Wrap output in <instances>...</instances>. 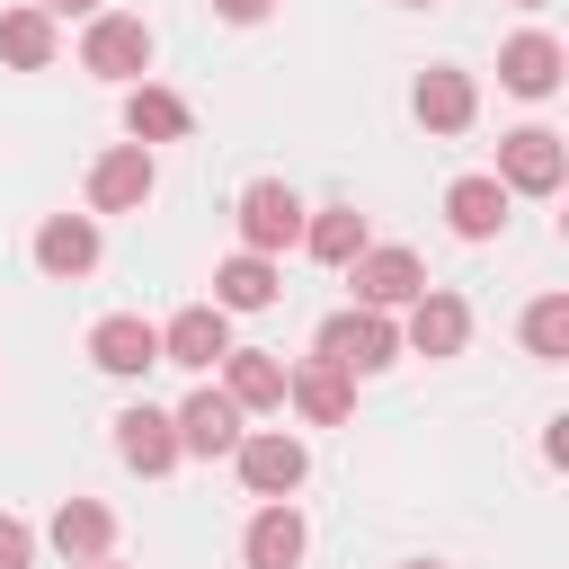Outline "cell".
I'll return each mask as SVG.
<instances>
[{
    "mask_svg": "<svg viewBox=\"0 0 569 569\" xmlns=\"http://www.w3.org/2000/svg\"><path fill=\"white\" fill-rule=\"evenodd\" d=\"M560 178H569V142L551 124H525V133L498 142V187L507 196H560Z\"/></svg>",
    "mask_w": 569,
    "mask_h": 569,
    "instance_id": "6da1fadb",
    "label": "cell"
},
{
    "mask_svg": "<svg viewBox=\"0 0 569 569\" xmlns=\"http://www.w3.org/2000/svg\"><path fill=\"white\" fill-rule=\"evenodd\" d=\"M400 356V329H391V311H338L329 329H320V365H338L347 382L356 373H382Z\"/></svg>",
    "mask_w": 569,
    "mask_h": 569,
    "instance_id": "7a4b0ae2",
    "label": "cell"
},
{
    "mask_svg": "<svg viewBox=\"0 0 569 569\" xmlns=\"http://www.w3.org/2000/svg\"><path fill=\"white\" fill-rule=\"evenodd\" d=\"M231 462H240V489H249V498H293V489H302V471H311L302 436H284V427L240 436V445H231Z\"/></svg>",
    "mask_w": 569,
    "mask_h": 569,
    "instance_id": "3957f363",
    "label": "cell"
},
{
    "mask_svg": "<svg viewBox=\"0 0 569 569\" xmlns=\"http://www.w3.org/2000/svg\"><path fill=\"white\" fill-rule=\"evenodd\" d=\"M80 71H98V80H142L151 71V27L142 18H116V9H98L89 18V36H80Z\"/></svg>",
    "mask_w": 569,
    "mask_h": 569,
    "instance_id": "277c9868",
    "label": "cell"
},
{
    "mask_svg": "<svg viewBox=\"0 0 569 569\" xmlns=\"http://www.w3.org/2000/svg\"><path fill=\"white\" fill-rule=\"evenodd\" d=\"M151 187H160V169H151L142 142H116V151L89 160V213H142Z\"/></svg>",
    "mask_w": 569,
    "mask_h": 569,
    "instance_id": "5b68a950",
    "label": "cell"
},
{
    "mask_svg": "<svg viewBox=\"0 0 569 569\" xmlns=\"http://www.w3.org/2000/svg\"><path fill=\"white\" fill-rule=\"evenodd\" d=\"M302 240V196L284 187V178H258L249 196H240V249L249 258H276V249H293Z\"/></svg>",
    "mask_w": 569,
    "mask_h": 569,
    "instance_id": "8992f818",
    "label": "cell"
},
{
    "mask_svg": "<svg viewBox=\"0 0 569 569\" xmlns=\"http://www.w3.org/2000/svg\"><path fill=\"white\" fill-rule=\"evenodd\" d=\"M347 276H356V311H409L427 293V267L409 249H365V258H347Z\"/></svg>",
    "mask_w": 569,
    "mask_h": 569,
    "instance_id": "52a82bcc",
    "label": "cell"
},
{
    "mask_svg": "<svg viewBox=\"0 0 569 569\" xmlns=\"http://www.w3.org/2000/svg\"><path fill=\"white\" fill-rule=\"evenodd\" d=\"M89 365L116 373V382H142V373L160 365V329H151L142 311H107V320L89 329Z\"/></svg>",
    "mask_w": 569,
    "mask_h": 569,
    "instance_id": "ba28073f",
    "label": "cell"
},
{
    "mask_svg": "<svg viewBox=\"0 0 569 569\" xmlns=\"http://www.w3.org/2000/svg\"><path fill=\"white\" fill-rule=\"evenodd\" d=\"M222 356H231V311H213V302H196V311H178V320L160 329V365L213 373Z\"/></svg>",
    "mask_w": 569,
    "mask_h": 569,
    "instance_id": "9c48e42d",
    "label": "cell"
},
{
    "mask_svg": "<svg viewBox=\"0 0 569 569\" xmlns=\"http://www.w3.org/2000/svg\"><path fill=\"white\" fill-rule=\"evenodd\" d=\"M169 427H178V453H204V462H213V453H231V445L249 436V427H240V409H231L213 382H204V391H187V409H169Z\"/></svg>",
    "mask_w": 569,
    "mask_h": 569,
    "instance_id": "30bf717a",
    "label": "cell"
},
{
    "mask_svg": "<svg viewBox=\"0 0 569 569\" xmlns=\"http://www.w3.org/2000/svg\"><path fill=\"white\" fill-rule=\"evenodd\" d=\"M302 516H293V498H267L258 516H249V533H240V560L249 569H302Z\"/></svg>",
    "mask_w": 569,
    "mask_h": 569,
    "instance_id": "8fae6325",
    "label": "cell"
},
{
    "mask_svg": "<svg viewBox=\"0 0 569 569\" xmlns=\"http://www.w3.org/2000/svg\"><path fill=\"white\" fill-rule=\"evenodd\" d=\"M560 62H569V53H560L542 27H525V36L498 44V80H507L516 98H551V89H560Z\"/></svg>",
    "mask_w": 569,
    "mask_h": 569,
    "instance_id": "7c38bea8",
    "label": "cell"
},
{
    "mask_svg": "<svg viewBox=\"0 0 569 569\" xmlns=\"http://www.w3.org/2000/svg\"><path fill=\"white\" fill-rule=\"evenodd\" d=\"M409 107H418V124L427 133H462L471 116H480V89H471V71H418V89H409Z\"/></svg>",
    "mask_w": 569,
    "mask_h": 569,
    "instance_id": "4fadbf2b",
    "label": "cell"
},
{
    "mask_svg": "<svg viewBox=\"0 0 569 569\" xmlns=\"http://www.w3.org/2000/svg\"><path fill=\"white\" fill-rule=\"evenodd\" d=\"M462 338H471L462 293H418V302H409V329H400L409 356H462Z\"/></svg>",
    "mask_w": 569,
    "mask_h": 569,
    "instance_id": "5bb4252c",
    "label": "cell"
},
{
    "mask_svg": "<svg viewBox=\"0 0 569 569\" xmlns=\"http://www.w3.org/2000/svg\"><path fill=\"white\" fill-rule=\"evenodd\" d=\"M284 400L311 418V427H338L347 409H356V382L338 373V365H320V356H302V365H284Z\"/></svg>",
    "mask_w": 569,
    "mask_h": 569,
    "instance_id": "9a60e30c",
    "label": "cell"
},
{
    "mask_svg": "<svg viewBox=\"0 0 569 569\" xmlns=\"http://www.w3.org/2000/svg\"><path fill=\"white\" fill-rule=\"evenodd\" d=\"M222 400L249 418V409H284V365L267 347H231L222 356Z\"/></svg>",
    "mask_w": 569,
    "mask_h": 569,
    "instance_id": "2e32d148",
    "label": "cell"
},
{
    "mask_svg": "<svg viewBox=\"0 0 569 569\" xmlns=\"http://www.w3.org/2000/svg\"><path fill=\"white\" fill-rule=\"evenodd\" d=\"M116 453H124L142 480H160V471L178 462V427H169V409H151V400L124 409V418H116Z\"/></svg>",
    "mask_w": 569,
    "mask_h": 569,
    "instance_id": "e0dca14e",
    "label": "cell"
},
{
    "mask_svg": "<svg viewBox=\"0 0 569 569\" xmlns=\"http://www.w3.org/2000/svg\"><path fill=\"white\" fill-rule=\"evenodd\" d=\"M107 542H116V516H107L98 498H62V507H53V551H62L71 569H98Z\"/></svg>",
    "mask_w": 569,
    "mask_h": 569,
    "instance_id": "ac0fdd59",
    "label": "cell"
},
{
    "mask_svg": "<svg viewBox=\"0 0 569 569\" xmlns=\"http://www.w3.org/2000/svg\"><path fill=\"white\" fill-rule=\"evenodd\" d=\"M36 267H44V276H89V267H98V222H89V213H53V222L36 231Z\"/></svg>",
    "mask_w": 569,
    "mask_h": 569,
    "instance_id": "d6986e66",
    "label": "cell"
},
{
    "mask_svg": "<svg viewBox=\"0 0 569 569\" xmlns=\"http://www.w3.org/2000/svg\"><path fill=\"white\" fill-rule=\"evenodd\" d=\"M124 133H133L142 151H151V142H178V133H187V98H178V89L133 80V89H124Z\"/></svg>",
    "mask_w": 569,
    "mask_h": 569,
    "instance_id": "ffe728a7",
    "label": "cell"
},
{
    "mask_svg": "<svg viewBox=\"0 0 569 569\" xmlns=\"http://www.w3.org/2000/svg\"><path fill=\"white\" fill-rule=\"evenodd\" d=\"M445 222H453L462 240H498V222H507V187H498V178H453V187H445Z\"/></svg>",
    "mask_w": 569,
    "mask_h": 569,
    "instance_id": "44dd1931",
    "label": "cell"
},
{
    "mask_svg": "<svg viewBox=\"0 0 569 569\" xmlns=\"http://www.w3.org/2000/svg\"><path fill=\"white\" fill-rule=\"evenodd\" d=\"M302 249H311L320 267H347V258H365L373 240H365V213H356V204H320V213H302Z\"/></svg>",
    "mask_w": 569,
    "mask_h": 569,
    "instance_id": "7402d4cb",
    "label": "cell"
},
{
    "mask_svg": "<svg viewBox=\"0 0 569 569\" xmlns=\"http://www.w3.org/2000/svg\"><path fill=\"white\" fill-rule=\"evenodd\" d=\"M276 284H284V276H276V258H249V249H240V258H222V267H213V311H267V302H276Z\"/></svg>",
    "mask_w": 569,
    "mask_h": 569,
    "instance_id": "603a6c76",
    "label": "cell"
},
{
    "mask_svg": "<svg viewBox=\"0 0 569 569\" xmlns=\"http://www.w3.org/2000/svg\"><path fill=\"white\" fill-rule=\"evenodd\" d=\"M0 62L44 71V62H53V18H44V9H0Z\"/></svg>",
    "mask_w": 569,
    "mask_h": 569,
    "instance_id": "cb8c5ba5",
    "label": "cell"
},
{
    "mask_svg": "<svg viewBox=\"0 0 569 569\" xmlns=\"http://www.w3.org/2000/svg\"><path fill=\"white\" fill-rule=\"evenodd\" d=\"M525 347H533L542 365H560V356H569V293H542V302L525 311Z\"/></svg>",
    "mask_w": 569,
    "mask_h": 569,
    "instance_id": "d4e9b609",
    "label": "cell"
},
{
    "mask_svg": "<svg viewBox=\"0 0 569 569\" xmlns=\"http://www.w3.org/2000/svg\"><path fill=\"white\" fill-rule=\"evenodd\" d=\"M0 569H36V533L18 516H0Z\"/></svg>",
    "mask_w": 569,
    "mask_h": 569,
    "instance_id": "484cf974",
    "label": "cell"
},
{
    "mask_svg": "<svg viewBox=\"0 0 569 569\" xmlns=\"http://www.w3.org/2000/svg\"><path fill=\"white\" fill-rule=\"evenodd\" d=\"M276 0H213V18H231V27H258Z\"/></svg>",
    "mask_w": 569,
    "mask_h": 569,
    "instance_id": "4316f807",
    "label": "cell"
},
{
    "mask_svg": "<svg viewBox=\"0 0 569 569\" xmlns=\"http://www.w3.org/2000/svg\"><path fill=\"white\" fill-rule=\"evenodd\" d=\"M44 18H98V0H36Z\"/></svg>",
    "mask_w": 569,
    "mask_h": 569,
    "instance_id": "83f0119b",
    "label": "cell"
},
{
    "mask_svg": "<svg viewBox=\"0 0 569 569\" xmlns=\"http://www.w3.org/2000/svg\"><path fill=\"white\" fill-rule=\"evenodd\" d=\"M516 9H551V0H516Z\"/></svg>",
    "mask_w": 569,
    "mask_h": 569,
    "instance_id": "f1b7e54d",
    "label": "cell"
},
{
    "mask_svg": "<svg viewBox=\"0 0 569 569\" xmlns=\"http://www.w3.org/2000/svg\"><path fill=\"white\" fill-rule=\"evenodd\" d=\"M409 569H436V560H409Z\"/></svg>",
    "mask_w": 569,
    "mask_h": 569,
    "instance_id": "f546056e",
    "label": "cell"
},
{
    "mask_svg": "<svg viewBox=\"0 0 569 569\" xmlns=\"http://www.w3.org/2000/svg\"><path fill=\"white\" fill-rule=\"evenodd\" d=\"M98 569H116V560H98Z\"/></svg>",
    "mask_w": 569,
    "mask_h": 569,
    "instance_id": "4dcf8cb0",
    "label": "cell"
},
{
    "mask_svg": "<svg viewBox=\"0 0 569 569\" xmlns=\"http://www.w3.org/2000/svg\"><path fill=\"white\" fill-rule=\"evenodd\" d=\"M409 9H427V0H409Z\"/></svg>",
    "mask_w": 569,
    "mask_h": 569,
    "instance_id": "1f68e13d",
    "label": "cell"
}]
</instances>
